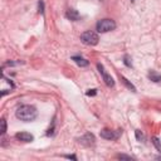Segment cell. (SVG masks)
Instances as JSON below:
<instances>
[{"label":"cell","instance_id":"5b68a950","mask_svg":"<svg viewBox=\"0 0 161 161\" xmlns=\"http://www.w3.org/2000/svg\"><path fill=\"white\" fill-rule=\"evenodd\" d=\"M97 68H98V70H99V73L102 74V77H103V80H104V83L108 86V87H113L114 86V80H113V78L104 70V68H103V65L102 64H97Z\"/></svg>","mask_w":161,"mask_h":161},{"label":"cell","instance_id":"d6986e66","mask_svg":"<svg viewBox=\"0 0 161 161\" xmlns=\"http://www.w3.org/2000/svg\"><path fill=\"white\" fill-rule=\"evenodd\" d=\"M65 157H67V158H72V160H77V157H75L74 155H67Z\"/></svg>","mask_w":161,"mask_h":161},{"label":"cell","instance_id":"7a4b0ae2","mask_svg":"<svg viewBox=\"0 0 161 161\" xmlns=\"http://www.w3.org/2000/svg\"><path fill=\"white\" fill-rule=\"evenodd\" d=\"M96 28H97L98 33H107V31H111V30L116 29V23L112 19H102L97 23Z\"/></svg>","mask_w":161,"mask_h":161},{"label":"cell","instance_id":"30bf717a","mask_svg":"<svg viewBox=\"0 0 161 161\" xmlns=\"http://www.w3.org/2000/svg\"><path fill=\"white\" fill-rule=\"evenodd\" d=\"M148 78L152 80V82H160L161 80V74H158L157 72H155V70H151L150 73H148Z\"/></svg>","mask_w":161,"mask_h":161},{"label":"cell","instance_id":"4fadbf2b","mask_svg":"<svg viewBox=\"0 0 161 161\" xmlns=\"http://www.w3.org/2000/svg\"><path fill=\"white\" fill-rule=\"evenodd\" d=\"M0 123H1V128H0V132H1V135H4V133L6 132V121H5V118H1Z\"/></svg>","mask_w":161,"mask_h":161},{"label":"cell","instance_id":"ba28073f","mask_svg":"<svg viewBox=\"0 0 161 161\" xmlns=\"http://www.w3.org/2000/svg\"><path fill=\"white\" fill-rule=\"evenodd\" d=\"M65 16H67V19L73 20V21H77V20H79V19H80L79 13H78L77 10H74V9H69V10H67Z\"/></svg>","mask_w":161,"mask_h":161},{"label":"cell","instance_id":"7c38bea8","mask_svg":"<svg viewBox=\"0 0 161 161\" xmlns=\"http://www.w3.org/2000/svg\"><path fill=\"white\" fill-rule=\"evenodd\" d=\"M152 143L156 146L157 151H158V152H161V143H160V140H158L157 137H153V138H152Z\"/></svg>","mask_w":161,"mask_h":161},{"label":"cell","instance_id":"8fae6325","mask_svg":"<svg viewBox=\"0 0 161 161\" xmlns=\"http://www.w3.org/2000/svg\"><path fill=\"white\" fill-rule=\"evenodd\" d=\"M121 79H122V82H123V83H125V84H126V86H127L130 89H132L133 92H136V88H135V86H133L132 83H130V82H128V80H127L125 77H121Z\"/></svg>","mask_w":161,"mask_h":161},{"label":"cell","instance_id":"9a60e30c","mask_svg":"<svg viewBox=\"0 0 161 161\" xmlns=\"http://www.w3.org/2000/svg\"><path fill=\"white\" fill-rule=\"evenodd\" d=\"M136 138H137L138 141H142V140H143V135H142V132H141L140 130H136Z\"/></svg>","mask_w":161,"mask_h":161},{"label":"cell","instance_id":"277c9868","mask_svg":"<svg viewBox=\"0 0 161 161\" xmlns=\"http://www.w3.org/2000/svg\"><path fill=\"white\" fill-rule=\"evenodd\" d=\"M99 135H101V137L104 138V140L114 141V140H117V138L122 135V130H116V131H113V130H109V128H103Z\"/></svg>","mask_w":161,"mask_h":161},{"label":"cell","instance_id":"9c48e42d","mask_svg":"<svg viewBox=\"0 0 161 161\" xmlns=\"http://www.w3.org/2000/svg\"><path fill=\"white\" fill-rule=\"evenodd\" d=\"M72 60H74L79 67H87V65L89 64V62H88L87 59H84V58H82V57H79V55L72 57Z\"/></svg>","mask_w":161,"mask_h":161},{"label":"cell","instance_id":"52a82bcc","mask_svg":"<svg viewBox=\"0 0 161 161\" xmlns=\"http://www.w3.org/2000/svg\"><path fill=\"white\" fill-rule=\"evenodd\" d=\"M79 142L83 143V145H86V146H91V145L94 143V136L88 132V133H86L83 137L79 138Z\"/></svg>","mask_w":161,"mask_h":161},{"label":"cell","instance_id":"8992f818","mask_svg":"<svg viewBox=\"0 0 161 161\" xmlns=\"http://www.w3.org/2000/svg\"><path fill=\"white\" fill-rule=\"evenodd\" d=\"M15 137L19 141H23V142H31L34 140V136L29 132H19V133L15 135Z\"/></svg>","mask_w":161,"mask_h":161},{"label":"cell","instance_id":"3957f363","mask_svg":"<svg viewBox=\"0 0 161 161\" xmlns=\"http://www.w3.org/2000/svg\"><path fill=\"white\" fill-rule=\"evenodd\" d=\"M80 40H82V43L86 44V45H96V44L98 43L99 38H98V34H97V33H94V31H92V30H87V31L82 33Z\"/></svg>","mask_w":161,"mask_h":161},{"label":"cell","instance_id":"5bb4252c","mask_svg":"<svg viewBox=\"0 0 161 161\" xmlns=\"http://www.w3.org/2000/svg\"><path fill=\"white\" fill-rule=\"evenodd\" d=\"M123 63L127 65V67H132V62H131V58H130V55H125L123 57Z\"/></svg>","mask_w":161,"mask_h":161},{"label":"cell","instance_id":"ffe728a7","mask_svg":"<svg viewBox=\"0 0 161 161\" xmlns=\"http://www.w3.org/2000/svg\"><path fill=\"white\" fill-rule=\"evenodd\" d=\"M157 158H161V156H157Z\"/></svg>","mask_w":161,"mask_h":161},{"label":"cell","instance_id":"2e32d148","mask_svg":"<svg viewBox=\"0 0 161 161\" xmlns=\"http://www.w3.org/2000/svg\"><path fill=\"white\" fill-rule=\"evenodd\" d=\"M38 6H39V13H40V14H43V13H44V3H43L42 0H39Z\"/></svg>","mask_w":161,"mask_h":161},{"label":"cell","instance_id":"6da1fadb","mask_svg":"<svg viewBox=\"0 0 161 161\" xmlns=\"http://www.w3.org/2000/svg\"><path fill=\"white\" fill-rule=\"evenodd\" d=\"M15 114L16 117L20 119V121H24V122H31L36 118L38 116V111L34 106H30V104H23L20 107L16 108L15 111Z\"/></svg>","mask_w":161,"mask_h":161},{"label":"cell","instance_id":"e0dca14e","mask_svg":"<svg viewBox=\"0 0 161 161\" xmlns=\"http://www.w3.org/2000/svg\"><path fill=\"white\" fill-rule=\"evenodd\" d=\"M86 94L87 96H96L97 94V89H88Z\"/></svg>","mask_w":161,"mask_h":161},{"label":"cell","instance_id":"ac0fdd59","mask_svg":"<svg viewBox=\"0 0 161 161\" xmlns=\"http://www.w3.org/2000/svg\"><path fill=\"white\" fill-rule=\"evenodd\" d=\"M117 157L121 158V160H132V157L131 156H127V155H118Z\"/></svg>","mask_w":161,"mask_h":161}]
</instances>
